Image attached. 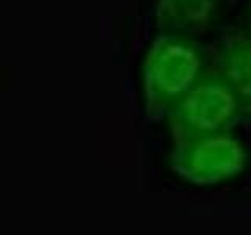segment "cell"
Here are the masks:
<instances>
[{"mask_svg":"<svg viewBox=\"0 0 251 235\" xmlns=\"http://www.w3.org/2000/svg\"><path fill=\"white\" fill-rule=\"evenodd\" d=\"M171 141L234 132L245 122L242 105L222 75L209 66L163 119Z\"/></svg>","mask_w":251,"mask_h":235,"instance_id":"2","label":"cell"},{"mask_svg":"<svg viewBox=\"0 0 251 235\" xmlns=\"http://www.w3.org/2000/svg\"><path fill=\"white\" fill-rule=\"evenodd\" d=\"M243 28L251 33V0H248V5L245 8V27Z\"/></svg>","mask_w":251,"mask_h":235,"instance_id":"6","label":"cell"},{"mask_svg":"<svg viewBox=\"0 0 251 235\" xmlns=\"http://www.w3.org/2000/svg\"><path fill=\"white\" fill-rule=\"evenodd\" d=\"M170 171L195 187H215L247 171L250 152L235 132L175 141L167 155Z\"/></svg>","mask_w":251,"mask_h":235,"instance_id":"3","label":"cell"},{"mask_svg":"<svg viewBox=\"0 0 251 235\" xmlns=\"http://www.w3.org/2000/svg\"><path fill=\"white\" fill-rule=\"evenodd\" d=\"M210 66L237 96L245 122H251V33L229 28L210 53Z\"/></svg>","mask_w":251,"mask_h":235,"instance_id":"4","label":"cell"},{"mask_svg":"<svg viewBox=\"0 0 251 235\" xmlns=\"http://www.w3.org/2000/svg\"><path fill=\"white\" fill-rule=\"evenodd\" d=\"M209 66L210 53L195 36L157 35L146 52L141 69V88L148 116L163 121Z\"/></svg>","mask_w":251,"mask_h":235,"instance_id":"1","label":"cell"},{"mask_svg":"<svg viewBox=\"0 0 251 235\" xmlns=\"http://www.w3.org/2000/svg\"><path fill=\"white\" fill-rule=\"evenodd\" d=\"M222 0H157L155 24L160 33L195 36L214 25Z\"/></svg>","mask_w":251,"mask_h":235,"instance_id":"5","label":"cell"}]
</instances>
